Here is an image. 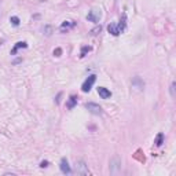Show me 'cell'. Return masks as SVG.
Instances as JSON below:
<instances>
[{
	"mask_svg": "<svg viewBox=\"0 0 176 176\" xmlns=\"http://www.w3.org/2000/svg\"><path fill=\"white\" fill-rule=\"evenodd\" d=\"M100 30H102V26H100V25H99V26H95L94 29H91V32H90V33H91V35H94V36H95V35H98V33H100Z\"/></svg>",
	"mask_w": 176,
	"mask_h": 176,
	"instance_id": "cell-15",
	"label": "cell"
},
{
	"mask_svg": "<svg viewBox=\"0 0 176 176\" xmlns=\"http://www.w3.org/2000/svg\"><path fill=\"white\" fill-rule=\"evenodd\" d=\"M52 30H54V29H52V26H50V25H45L44 26V35L45 36H51V35H52Z\"/></svg>",
	"mask_w": 176,
	"mask_h": 176,
	"instance_id": "cell-13",
	"label": "cell"
},
{
	"mask_svg": "<svg viewBox=\"0 0 176 176\" xmlns=\"http://www.w3.org/2000/svg\"><path fill=\"white\" fill-rule=\"evenodd\" d=\"M40 167H41V168H45V167H48V161H43V163L40 164Z\"/></svg>",
	"mask_w": 176,
	"mask_h": 176,
	"instance_id": "cell-19",
	"label": "cell"
},
{
	"mask_svg": "<svg viewBox=\"0 0 176 176\" xmlns=\"http://www.w3.org/2000/svg\"><path fill=\"white\" fill-rule=\"evenodd\" d=\"M107 30H109V33H112L113 36H118L121 32H120V29H118V25L117 23H110L107 26Z\"/></svg>",
	"mask_w": 176,
	"mask_h": 176,
	"instance_id": "cell-7",
	"label": "cell"
},
{
	"mask_svg": "<svg viewBox=\"0 0 176 176\" xmlns=\"http://www.w3.org/2000/svg\"><path fill=\"white\" fill-rule=\"evenodd\" d=\"M76 103H77V96H74V95H72V96L69 98L68 103H66V107H68V109H73V107H74V106H76Z\"/></svg>",
	"mask_w": 176,
	"mask_h": 176,
	"instance_id": "cell-10",
	"label": "cell"
},
{
	"mask_svg": "<svg viewBox=\"0 0 176 176\" xmlns=\"http://www.w3.org/2000/svg\"><path fill=\"white\" fill-rule=\"evenodd\" d=\"M121 164V161H120V158L118 157H114L112 161H110V171L113 172V173H116V168H118V165Z\"/></svg>",
	"mask_w": 176,
	"mask_h": 176,
	"instance_id": "cell-8",
	"label": "cell"
},
{
	"mask_svg": "<svg viewBox=\"0 0 176 176\" xmlns=\"http://www.w3.org/2000/svg\"><path fill=\"white\" fill-rule=\"evenodd\" d=\"M76 169H77V173H80V175H88V168H87L84 161H77Z\"/></svg>",
	"mask_w": 176,
	"mask_h": 176,
	"instance_id": "cell-4",
	"label": "cell"
},
{
	"mask_svg": "<svg viewBox=\"0 0 176 176\" xmlns=\"http://www.w3.org/2000/svg\"><path fill=\"white\" fill-rule=\"evenodd\" d=\"M154 143H156V146H157V147H160V146L163 145V143H164V134H161V132H160V134L157 135V138H156V140H154Z\"/></svg>",
	"mask_w": 176,
	"mask_h": 176,
	"instance_id": "cell-11",
	"label": "cell"
},
{
	"mask_svg": "<svg viewBox=\"0 0 176 176\" xmlns=\"http://www.w3.org/2000/svg\"><path fill=\"white\" fill-rule=\"evenodd\" d=\"M26 47H28V44L25 43V41H18L17 44L14 45L13 50H11V55H15V54H17V51H18L19 48H26Z\"/></svg>",
	"mask_w": 176,
	"mask_h": 176,
	"instance_id": "cell-9",
	"label": "cell"
},
{
	"mask_svg": "<svg viewBox=\"0 0 176 176\" xmlns=\"http://www.w3.org/2000/svg\"><path fill=\"white\" fill-rule=\"evenodd\" d=\"M61 54H62V50H61V48H57V50L54 51V55H55V57H61Z\"/></svg>",
	"mask_w": 176,
	"mask_h": 176,
	"instance_id": "cell-18",
	"label": "cell"
},
{
	"mask_svg": "<svg viewBox=\"0 0 176 176\" xmlns=\"http://www.w3.org/2000/svg\"><path fill=\"white\" fill-rule=\"evenodd\" d=\"M175 86H176V84H175V81H173L171 84V96H172V98H175Z\"/></svg>",
	"mask_w": 176,
	"mask_h": 176,
	"instance_id": "cell-17",
	"label": "cell"
},
{
	"mask_svg": "<svg viewBox=\"0 0 176 176\" xmlns=\"http://www.w3.org/2000/svg\"><path fill=\"white\" fill-rule=\"evenodd\" d=\"M87 110L92 114H102V107H100L98 103H94V102H90V103L86 105Z\"/></svg>",
	"mask_w": 176,
	"mask_h": 176,
	"instance_id": "cell-3",
	"label": "cell"
},
{
	"mask_svg": "<svg viewBox=\"0 0 176 176\" xmlns=\"http://www.w3.org/2000/svg\"><path fill=\"white\" fill-rule=\"evenodd\" d=\"M88 51H91V47H83L81 50V54H80V57H86V52H88Z\"/></svg>",
	"mask_w": 176,
	"mask_h": 176,
	"instance_id": "cell-16",
	"label": "cell"
},
{
	"mask_svg": "<svg viewBox=\"0 0 176 176\" xmlns=\"http://www.w3.org/2000/svg\"><path fill=\"white\" fill-rule=\"evenodd\" d=\"M59 167H61V171H62L63 173H70V172H72L66 158H62V160H61V165H59Z\"/></svg>",
	"mask_w": 176,
	"mask_h": 176,
	"instance_id": "cell-6",
	"label": "cell"
},
{
	"mask_svg": "<svg viewBox=\"0 0 176 176\" xmlns=\"http://www.w3.org/2000/svg\"><path fill=\"white\" fill-rule=\"evenodd\" d=\"M95 81H96V76H95V74H91V76H88V78H87L86 81L83 83L81 91H83V92H90Z\"/></svg>",
	"mask_w": 176,
	"mask_h": 176,
	"instance_id": "cell-1",
	"label": "cell"
},
{
	"mask_svg": "<svg viewBox=\"0 0 176 176\" xmlns=\"http://www.w3.org/2000/svg\"><path fill=\"white\" fill-rule=\"evenodd\" d=\"M100 18H102V13H100V10H91L88 15H87V19L91 21V22H99Z\"/></svg>",
	"mask_w": 176,
	"mask_h": 176,
	"instance_id": "cell-2",
	"label": "cell"
},
{
	"mask_svg": "<svg viewBox=\"0 0 176 176\" xmlns=\"http://www.w3.org/2000/svg\"><path fill=\"white\" fill-rule=\"evenodd\" d=\"M74 25H76V22H74V21H65V22L62 23L61 29H65V28H66V30H68L69 28H73Z\"/></svg>",
	"mask_w": 176,
	"mask_h": 176,
	"instance_id": "cell-12",
	"label": "cell"
},
{
	"mask_svg": "<svg viewBox=\"0 0 176 176\" xmlns=\"http://www.w3.org/2000/svg\"><path fill=\"white\" fill-rule=\"evenodd\" d=\"M10 22L13 23L14 26H18V25H19V22H21V21H19V18H18V17H11V18H10Z\"/></svg>",
	"mask_w": 176,
	"mask_h": 176,
	"instance_id": "cell-14",
	"label": "cell"
},
{
	"mask_svg": "<svg viewBox=\"0 0 176 176\" xmlns=\"http://www.w3.org/2000/svg\"><path fill=\"white\" fill-rule=\"evenodd\" d=\"M98 94L102 99H109L110 96H112V92L107 90V88H105V87H99L98 88Z\"/></svg>",
	"mask_w": 176,
	"mask_h": 176,
	"instance_id": "cell-5",
	"label": "cell"
}]
</instances>
